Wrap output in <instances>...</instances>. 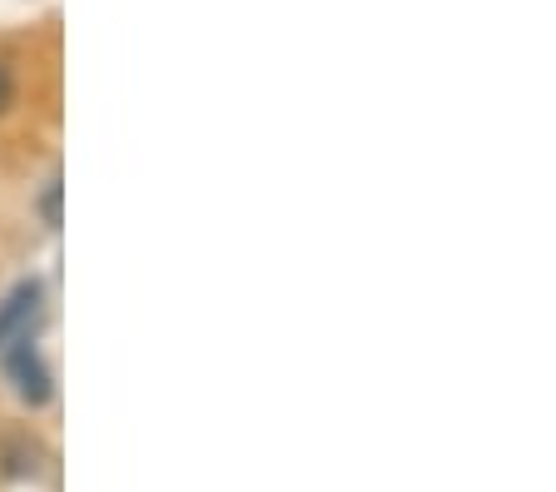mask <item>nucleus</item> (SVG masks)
<instances>
[{"instance_id": "7ed1b4c3", "label": "nucleus", "mask_w": 556, "mask_h": 492, "mask_svg": "<svg viewBox=\"0 0 556 492\" xmlns=\"http://www.w3.org/2000/svg\"><path fill=\"white\" fill-rule=\"evenodd\" d=\"M40 214H46L50 229L60 224V179H50V185H46V194H40Z\"/></svg>"}, {"instance_id": "20e7f679", "label": "nucleus", "mask_w": 556, "mask_h": 492, "mask_svg": "<svg viewBox=\"0 0 556 492\" xmlns=\"http://www.w3.org/2000/svg\"><path fill=\"white\" fill-rule=\"evenodd\" d=\"M11 100H15V75H11V65L0 60V115L11 110Z\"/></svg>"}, {"instance_id": "f257e3e1", "label": "nucleus", "mask_w": 556, "mask_h": 492, "mask_svg": "<svg viewBox=\"0 0 556 492\" xmlns=\"http://www.w3.org/2000/svg\"><path fill=\"white\" fill-rule=\"evenodd\" d=\"M40 314H46V289L40 283H21V289L0 304V353L11 349V343H25L35 339V328H40Z\"/></svg>"}, {"instance_id": "f03ea898", "label": "nucleus", "mask_w": 556, "mask_h": 492, "mask_svg": "<svg viewBox=\"0 0 556 492\" xmlns=\"http://www.w3.org/2000/svg\"><path fill=\"white\" fill-rule=\"evenodd\" d=\"M5 368H11V378H15V393H21L30 408L50 403V383H55V378H50V368L40 364V353H35L30 339L5 349Z\"/></svg>"}]
</instances>
